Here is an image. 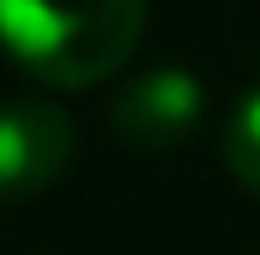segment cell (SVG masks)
<instances>
[{
  "instance_id": "cell-1",
  "label": "cell",
  "mask_w": 260,
  "mask_h": 255,
  "mask_svg": "<svg viewBox=\"0 0 260 255\" xmlns=\"http://www.w3.org/2000/svg\"><path fill=\"white\" fill-rule=\"evenodd\" d=\"M6 43L43 85L80 90L117 75L144 32V0H0Z\"/></svg>"
},
{
  "instance_id": "cell-2",
  "label": "cell",
  "mask_w": 260,
  "mask_h": 255,
  "mask_svg": "<svg viewBox=\"0 0 260 255\" xmlns=\"http://www.w3.org/2000/svg\"><path fill=\"white\" fill-rule=\"evenodd\" d=\"M112 122H117V138H127L144 154L175 149L202 122V85L191 69H149L117 90Z\"/></svg>"
},
{
  "instance_id": "cell-3",
  "label": "cell",
  "mask_w": 260,
  "mask_h": 255,
  "mask_svg": "<svg viewBox=\"0 0 260 255\" xmlns=\"http://www.w3.org/2000/svg\"><path fill=\"white\" fill-rule=\"evenodd\" d=\"M75 128L48 101H11L0 117V181L11 197H32L69 170Z\"/></svg>"
},
{
  "instance_id": "cell-4",
  "label": "cell",
  "mask_w": 260,
  "mask_h": 255,
  "mask_svg": "<svg viewBox=\"0 0 260 255\" xmlns=\"http://www.w3.org/2000/svg\"><path fill=\"white\" fill-rule=\"evenodd\" d=\"M223 160H229L234 181L260 197V90H250L229 112V122H223Z\"/></svg>"
}]
</instances>
